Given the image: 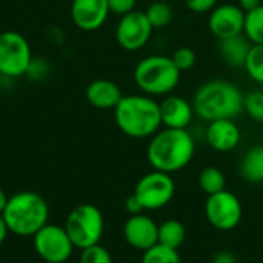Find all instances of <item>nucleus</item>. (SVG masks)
<instances>
[{
	"mask_svg": "<svg viewBox=\"0 0 263 263\" xmlns=\"http://www.w3.org/2000/svg\"><path fill=\"white\" fill-rule=\"evenodd\" d=\"M196 154V142L188 129H159L148 143L146 159L153 170L168 174L186 168Z\"/></svg>",
	"mask_w": 263,
	"mask_h": 263,
	"instance_id": "obj_1",
	"label": "nucleus"
},
{
	"mask_svg": "<svg viewBox=\"0 0 263 263\" xmlns=\"http://www.w3.org/2000/svg\"><path fill=\"white\" fill-rule=\"evenodd\" d=\"M117 128L131 139H151L162 128L160 103L146 94L123 96L114 108Z\"/></svg>",
	"mask_w": 263,
	"mask_h": 263,
	"instance_id": "obj_2",
	"label": "nucleus"
},
{
	"mask_svg": "<svg viewBox=\"0 0 263 263\" xmlns=\"http://www.w3.org/2000/svg\"><path fill=\"white\" fill-rule=\"evenodd\" d=\"M193 106L205 122L236 119L243 112V92L230 80L213 79L197 88Z\"/></svg>",
	"mask_w": 263,
	"mask_h": 263,
	"instance_id": "obj_3",
	"label": "nucleus"
},
{
	"mask_svg": "<svg viewBox=\"0 0 263 263\" xmlns=\"http://www.w3.org/2000/svg\"><path fill=\"white\" fill-rule=\"evenodd\" d=\"M2 216L9 233L22 237H34L48 223L49 206L40 194L20 191L8 199Z\"/></svg>",
	"mask_w": 263,
	"mask_h": 263,
	"instance_id": "obj_4",
	"label": "nucleus"
},
{
	"mask_svg": "<svg viewBox=\"0 0 263 263\" xmlns=\"http://www.w3.org/2000/svg\"><path fill=\"white\" fill-rule=\"evenodd\" d=\"M136 86L149 97L170 96L180 83L182 72L170 55L153 54L143 57L134 68Z\"/></svg>",
	"mask_w": 263,
	"mask_h": 263,
	"instance_id": "obj_5",
	"label": "nucleus"
},
{
	"mask_svg": "<svg viewBox=\"0 0 263 263\" xmlns=\"http://www.w3.org/2000/svg\"><path fill=\"white\" fill-rule=\"evenodd\" d=\"M63 228L74 248L85 250L100 243L105 231L103 214L97 206L91 203H82L68 214Z\"/></svg>",
	"mask_w": 263,
	"mask_h": 263,
	"instance_id": "obj_6",
	"label": "nucleus"
},
{
	"mask_svg": "<svg viewBox=\"0 0 263 263\" xmlns=\"http://www.w3.org/2000/svg\"><path fill=\"white\" fill-rule=\"evenodd\" d=\"M32 59L31 45L23 34L17 31L0 32V76L8 79L26 76Z\"/></svg>",
	"mask_w": 263,
	"mask_h": 263,
	"instance_id": "obj_7",
	"label": "nucleus"
},
{
	"mask_svg": "<svg viewBox=\"0 0 263 263\" xmlns=\"http://www.w3.org/2000/svg\"><path fill=\"white\" fill-rule=\"evenodd\" d=\"M134 197L143 211H157L170 205L176 194V182L171 174L153 170L142 176L134 188Z\"/></svg>",
	"mask_w": 263,
	"mask_h": 263,
	"instance_id": "obj_8",
	"label": "nucleus"
},
{
	"mask_svg": "<svg viewBox=\"0 0 263 263\" xmlns=\"http://www.w3.org/2000/svg\"><path fill=\"white\" fill-rule=\"evenodd\" d=\"M205 216L208 223L219 231L236 230L243 217L240 199L231 191H220L208 196L205 202Z\"/></svg>",
	"mask_w": 263,
	"mask_h": 263,
	"instance_id": "obj_9",
	"label": "nucleus"
},
{
	"mask_svg": "<svg viewBox=\"0 0 263 263\" xmlns=\"http://www.w3.org/2000/svg\"><path fill=\"white\" fill-rule=\"evenodd\" d=\"M34 248L43 262L65 263L72 256L74 245L63 227L46 223L34 234Z\"/></svg>",
	"mask_w": 263,
	"mask_h": 263,
	"instance_id": "obj_10",
	"label": "nucleus"
},
{
	"mask_svg": "<svg viewBox=\"0 0 263 263\" xmlns=\"http://www.w3.org/2000/svg\"><path fill=\"white\" fill-rule=\"evenodd\" d=\"M153 25L149 23L145 11H131L122 15L116 25V42L117 45L128 51L134 52L146 46L153 35Z\"/></svg>",
	"mask_w": 263,
	"mask_h": 263,
	"instance_id": "obj_11",
	"label": "nucleus"
},
{
	"mask_svg": "<svg viewBox=\"0 0 263 263\" xmlns=\"http://www.w3.org/2000/svg\"><path fill=\"white\" fill-rule=\"evenodd\" d=\"M245 11L236 3L217 5L208 15V29L217 39H230L243 34Z\"/></svg>",
	"mask_w": 263,
	"mask_h": 263,
	"instance_id": "obj_12",
	"label": "nucleus"
},
{
	"mask_svg": "<svg viewBox=\"0 0 263 263\" xmlns=\"http://www.w3.org/2000/svg\"><path fill=\"white\" fill-rule=\"evenodd\" d=\"M123 237L129 247L143 253L159 243V225L143 213L129 216L123 225Z\"/></svg>",
	"mask_w": 263,
	"mask_h": 263,
	"instance_id": "obj_13",
	"label": "nucleus"
},
{
	"mask_svg": "<svg viewBox=\"0 0 263 263\" xmlns=\"http://www.w3.org/2000/svg\"><path fill=\"white\" fill-rule=\"evenodd\" d=\"M108 0H72L71 18L72 23L86 32L100 29L109 15Z\"/></svg>",
	"mask_w": 263,
	"mask_h": 263,
	"instance_id": "obj_14",
	"label": "nucleus"
},
{
	"mask_svg": "<svg viewBox=\"0 0 263 263\" xmlns=\"http://www.w3.org/2000/svg\"><path fill=\"white\" fill-rule=\"evenodd\" d=\"M205 140L211 149L217 153H230L239 146L242 140V133L234 119L213 120L208 122Z\"/></svg>",
	"mask_w": 263,
	"mask_h": 263,
	"instance_id": "obj_15",
	"label": "nucleus"
},
{
	"mask_svg": "<svg viewBox=\"0 0 263 263\" xmlns=\"http://www.w3.org/2000/svg\"><path fill=\"white\" fill-rule=\"evenodd\" d=\"M160 103V117L163 128L186 129L194 117L193 102L186 100L182 96H165Z\"/></svg>",
	"mask_w": 263,
	"mask_h": 263,
	"instance_id": "obj_16",
	"label": "nucleus"
},
{
	"mask_svg": "<svg viewBox=\"0 0 263 263\" xmlns=\"http://www.w3.org/2000/svg\"><path fill=\"white\" fill-rule=\"evenodd\" d=\"M85 97L88 103L97 109H114L123 94L116 82L108 79H96L86 86Z\"/></svg>",
	"mask_w": 263,
	"mask_h": 263,
	"instance_id": "obj_17",
	"label": "nucleus"
},
{
	"mask_svg": "<svg viewBox=\"0 0 263 263\" xmlns=\"http://www.w3.org/2000/svg\"><path fill=\"white\" fill-rule=\"evenodd\" d=\"M251 46L253 43L245 37V34L234 35L230 39L219 40V55L227 65L240 68L245 65Z\"/></svg>",
	"mask_w": 263,
	"mask_h": 263,
	"instance_id": "obj_18",
	"label": "nucleus"
},
{
	"mask_svg": "<svg viewBox=\"0 0 263 263\" xmlns=\"http://www.w3.org/2000/svg\"><path fill=\"white\" fill-rule=\"evenodd\" d=\"M240 174L250 183H263V145H256L242 159Z\"/></svg>",
	"mask_w": 263,
	"mask_h": 263,
	"instance_id": "obj_19",
	"label": "nucleus"
},
{
	"mask_svg": "<svg viewBox=\"0 0 263 263\" xmlns=\"http://www.w3.org/2000/svg\"><path fill=\"white\" fill-rule=\"evenodd\" d=\"M186 240V228L180 220L170 219L159 225V243L173 250H179Z\"/></svg>",
	"mask_w": 263,
	"mask_h": 263,
	"instance_id": "obj_20",
	"label": "nucleus"
},
{
	"mask_svg": "<svg viewBox=\"0 0 263 263\" xmlns=\"http://www.w3.org/2000/svg\"><path fill=\"white\" fill-rule=\"evenodd\" d=\"M199 186L206 196H211L227 190V177L217 166H206L199 174Z\"/></svg>",
	"mask_w": 263,
	"mask_h": 263,
	"instance_id": "obj_21",
	"label": "nucleus"
},
{
	"mask_svg": "<svg viewBox=\"0 0 263 263\" xmlns=\"http://www.w3.org/2000/svg\"><path fill=\"white\" fill-rule=\"evenodd\" d=\"M145 14L154 29L166 28L168 25H171L174 18V9L165 0H157L148 5V8L145 9Z\"/></svg>",
	"mask_w": 263,
	"mask_h": 263,
	"instance_id": "obj_22",
	"label": "nucleus"
},
{
	"mask_svg": "<svg viewBox=\"0 0 263 263\" xmlns=\"http://www.w3.org/2000/svg\"><path fill=\"white\" fill-rule=\"evenodd\" d=\"M243 34L253 45H263V3L245 14Z\"/></svg>",
	"mask_w": 263,
	"mask_h": 263,
	"instance_id": "obj_23",
	"label": "nucleus"
},
{
	"mask_svg": "<svg viewBox=\"0 0 263 263\" xmlns=\"http://www.w3.org/2000/svg\"><path fill=\"white\" fill-rule=\"evenodd\" d=\"M142 263H182V257L179 254V250H173L157 243L153 248L143 251Z\"/></svg>",
	"mask_w": 263,
	"mask_h": 263,
	"instance_id": "obj_24",
	"label": "nucleus"
},
{
	"mask_svg": "<svg viewBox=\"0 0 263 263\" xmlns=\"http://www.w3.org/2000/svg\"><path fill=\"white\" fill-rule=\"evenodd\" d=\"M248 77L263 86V45H253L243 65Z\"/></svg>",
	"mask_w": 263,
	"mask_h": 263,
	"instance_id": "obj_25",
	"label": "nucleus"
},
{
	"mask_svg": "<svg viewBox=\"0 0 263 263\" xmlns=\"http://www.w3.org/2000/svg\"><path fill=\"white\" fill-rule=\"evenodd\" d=\"M243 111L253 120L263 123V89H254L243 96Z\"/></svg>",
	"mask_w": 263,
	"mask_h": 263,
	"instance_id": "obj_26",
	"label": "nucleus"
},
{
	"mask_svg": "<svg viewBox=\"0 0 263 263\" xmlns=\"http://www.w3.org/2000/svg\"><path fill=\"white\" fill-rule=\"evenodd\" d=\"M80 257L79 263H112V257L109 251L102 247L100 243L88 247L85 250H80Z\"/></svg>",
	"mask_w": 263,
	"mask_h": 263,
	"instance_id": "obj_27",
	"label": "nucleus"
},
{
	"mask_svg": "<svg viewBox=\"0 0 263 263\" xmlns=\"http://www.w3.org/2000/svg\"><path fill=\"white\" fill-rule=\"evenodd\" d=\"M171 59L176 63V66L180 69V72H185V71L193 69L194 65H196V62H197V55H196L194 49L190 48V46H180V48H177L173 52Z\"/></svg>",
	"mask_w": 263,
	"mask_h": 263,
	"instance_id": "obj_28",
	"label": "nucleus"
},
{
	"mask_svg": "<svg viewBox=\"0 0 263 263\" xmlns=\"http://www.w3.org/2000/svg\"><path fill=\"white\" fill-rule=\"evenodd\" d=\"M48 71H49V65L46 60L43 59H32L28 71H26V76L32 80H42L48 76Z\"/></svg>",
	"mask_w": 263,
	"mask_h": 263,
	"instance_id": "obj_29",
	"label": "nucleus"
},
{
	"mask_svg": "<svg viewBox=\"0 0 263 263\" xmlns=\"http://www.w3.org/2000/svg\"><path fill=\"white\" fill-rule=\"evenodd\" d=\"M185 6L194 14H210L219 3V0H183Z\"/></svg>",
	"mask_w": 263,
	"mask_h": 263,
	"instance_id": "obj_30",
	"label": "nucleus"
},
{
	"mask_svg": "<svg viewBox=\"0 0 263 263\" xmlns=\"http://www.w3.org/2000/svg\"><path fill=\"white\" fill-rule=\"evenodd\" d=\"M136 3H137V0H108L109 12L116 14L119 17L134 11L136 9Z\"/></svg>",
	"mask_w": 263,
	"mask_h": 263,
	"instance_id": "obj_31",
	"label": "nucleus"
},
{
	"mask_svg": "<svg viewBox=\"0 0 263 263\" xmlns=\"http://www.w3.org/2000/svg\"><path fill=\"white\" fill-rule=\"evenodd\" d=\"M125 210H126L131 216L143 213V208H142V205L139 203V200L134 197V194H131V196L125 200Z\"/></svg>",
	"mask_w": 263,
	"mask_h": 263,
	"instance_id": "obj_32",
	"label": "nucleus"
},
{
	"mask_svg": "<svg viewBox=\"0 0 263 263\" xmlns=\"http://www.w3.org/2000/svg\"><path fill=\"white\" fill-rule=\"evenodd\" d=\"M211 263H237V259L231 251H219L211 259Z\"/></svg>",
	"mask_w": 263,
	"mask_h": 263,
	"instance_id": "obj_33",
	"label": "nucleus"
},
{
	"mask_svg": "<svg viewBox=\"0 0 263 263\" xmlns=\"http://www.w3.org/2000/svg\"><path fill=\"white\" fill-rule=\"evenodd\" d=\"M237 5L245 11V12H250L256 8H259L262 5V0H239Z\"/></svg>",
	"mask_w": 263,
	"mask_h": 263,
	"instance_id": "obj_34",
	"label": "nucleus"
},
{
	"mask_svg": "<svg viewBox=\"0 0 263 263\" xmlns=\"http://www.w3.org/2000/svg\"><path fill=\"white\" fill-rule=\"evenodd\" d=\"M8 233H9V230H8V227H6V223H5V220H3V216L0 214V247L5 243Z\"/></svg>",
	"mask_w": 263,
	"mask_h": 263,
	"instance_id": "obj_35",
	"label": "nucleus"
},
{
	"mask_svg": "<svg viewBox=\"0 0 263 263\" xmlns=\"http://www.w3.org/2000/svg\"><path fill=\"white\" fill-rule=\"evenodd\" d=\"M8 196L5 194V191L0 188V214H3V211H5V206H6V203H8Z\"/></svg>",
	"mask_w": 263,
	"mask_h": 263,
	"instance_id": "obj_36",
	"label": "nucleus"
},
{
	"mask_svg": "<svg viewBox=\"0 0 263 263\" xmlns=\"http://www.w3.org/2000/svg\"><path fill=\"white\" fill-rule=\"evenodd\" d=\"M28 263H34V262H28Z\"/></svg>",
	"mask_w": 263,
	"mask_h": 263,
	"instance_id": "obj_37",
	"label": "nucleus"
}]
</instances>
